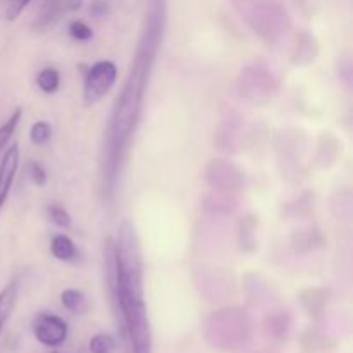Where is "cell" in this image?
<instances>
[{"mask_svg": "<svg viewBox=\"0 0 353 353\" xmlns=\"http://www.w3.org/2000/svg\"><path fill=\"white\" fill-rule=\"evenodd\" d=\"M205 179L207 185L214 192L233 193L238 192L243 185V172L231 162L216 159V161H210V164L207 165Z\"/></svg>", "mask_w": 353, "mask_h": 353, "instance_id": "cell-5", "label": "cell"}, {"mask_svg": "<svg viewBox=\"0 0 353 353\" xmlns=\"http://www.w3.org/2000/svg\"><path fill=\"white\" fill-rule=\"evenodd\" d=\"M50 252L57 261L64 262L72 261V259H76V255H78L74 241L69 236H65V234H55V236L52 238Z\"/></svg>", "mask_w": 353, "mask_h": 353, "instance_id": "cell-10", "label": "cell"}, {"mask_svg": "<svg viewBox=\"0 0 353 353\" xmlns=\"http://www.w3.org/2000/svg\"><path fill=\"white\" fill-rule=\"evenodd\" d=\"M65 10H78L81 7L83 0H62Z\"/></svg>", "mask_w": 353, "mask_h": 353, "instance_id": "cell-20", "label": "cell"}, {"mask_svg": "<svg viewBox=\"0 0 353 353\" xmlns=\"http://www.w3.org/2000/svg\"><path fill=\"white\" fill-rule=\"evenodd\" d=\"M17 168H19V147L14 143L7 148L2 161H0V209H2L7 196H9Z\"/></svg>", "mask_w": 353, "mask_h": 353, "instance_id": "cell-8", "label": "cell"}, {"mask_svg": "<svg viewBox=\"0 0 353 353\" xmlns=\"http://www.w3.org/2000/svg\"><path fill=\"white\" fill-rule=\"evenodd\" d=\"M37 83L43 93H54L57 92L59 85H61V76H59L57 69L47 65V68H43L38 72Z\"/></svg>", "mask_w": 353, "mask_h": 353, "instance_id": "cell-11", "label": "cell"}, {"mask_svg": "<svg viewBox=\"0 0 353 353\" xmlns=\"http://www.w3.org/2000/svg\"><path fill=\"white\" fill-rule=\"evenodd\" d=\"M30 171H31V179H33V183L37 186H43L45 183H47V172H45V169L41 168L40 164H37V162H33V164L30 165Z\"/></svg>", "mask_w": 353, "mask_h": 353, "instance_id": "cell-19", "label": "cell"}, {"mask_svg": "<svg viewBox=\"0 0 353 353\" xmlns=\"http://www.w3.org/2000/svg\"><path fill=\"white\" fill-rule=\"evenodd\" d=\"M21 117H23V110L16 109V110H14L12 116H10L9 119H7L6 123L0 126V154H2L3 148L7 147V143H9L10 138L14 137V131H16V128H17V124H19Z\"/></svg>", "mask_w": 353, "mask_h": 353, "instance_id": "cell-13", "label": "cell"}, {"mask_svg": "<svg viewBox=\"0 0 353 353\" xmlns=\"http://www.w3.org/2000/svg\"><path fill=\"white\" fill-rule=\"evenodd\" d=\"M50 134H52V128L47 121H37V123L31 126L30 131V140L33 145H45L48 140H50Z\"/></svg>", "mask_w": 353, "mask_h": 353, "instance_id": "cell-15", "label": "cell"}, {"mask_svg": "<svg viewBox=\"0 0 353 353\" xmlns=\"http://www.w3.org/2000/svg\"><path fill=\"white\" fill-rule=\"evenodd\" d=\"M117 79V68L112 61H99L88 69L83 83V102L86 107L102 100L112 90Z\"/></svg>", "mask_w": 353, "mask_h": 353, "instance_id": "cell-4", "label": "cell"}, {"mask_svg": "<svg viewBox=\"0 0 353 353\" xmlns=\"http://www.w3.org/2000/svg\"><path fill=\"white\" fill-rule=\"evenodd\" d=\"M47 212H48V216H50L52 223H54L55 226L62 228V230H68V228L71 226V216H69V212L62 205L52 203V205H48Z\"/></svg>", "mask_w": 353, "mask_h": 353, "instance_id": "cell-16", "label": "cell"}, {"mask_svg": "<svg viewBox=\"0 0 353 353\" xmlns=\"http://www.w3.org/2000/svg\"><path fill=\"white\" fill-rule=\"evenodd\" d=\"M90 352L92 353H114L116 352V340L110 334L100 333L90 340Z\"/></svg>", "mask_w": 353, "mask_h": 353, "instance_id": "cell-14", "label": "cell"}, {"mask_svg": "<svg viewBox=\"0 0 353 353\" xmlns=\"http://www.w3.org/2000/svg\"><path fill=\"white\" fill-rule=\"evenodd\" d=\"M162 28L164 24H162L161 17H148L134 61L131 62L126 85H124L121 95L117 97L112 116H110L107 143L103 147L102 159L103 192L109 196H112L114 188H116L117 172L124 161L131 134L134 133V128L140 119L145 90L148 86V78H150L152 68H154L162 41Z\"/></svg>", "mask_w": 353, "mask_h": 353, "instance_id": "cell-1", "label": "cell"}, {"mask_svg": "<svg viewBox=\"0 0 353 353\" xmlns=\"http://www.w3.org/2000/svg\"><path fill=\"white\" fill-rule=\"evenodd\" d=\"M257 71V79L255 81L254 74L250 72V69H245L241 72L240 78V88H241V95L247 97L250 102L254 103H262L265 100H269L272 97V93L276 92L278 88V81H276L274 74L262 68H255Z\"/></svg>", "mask_w": 353, "mask_h": 353, "instance_id": "cell-6", "label": "cell"}, {"mask_svg": "<svg viewBox=\"0 0 353 353\" xmlns=\"http://www.w3.org/2000/svg\"><path fill=\"white\" fill-rule=\"evenodd\" d=\"M107 259L112 271L114 295L133 353H154L152 327L145 305L143 255L138 234L130 221L121 224L116 241H107Z\"/></svg>", "mask_w": 353, "mask_h": 353, "instance_id": "cell-2", "label": "cell"}, {"mask_svg": "<svg viewBox=\"0 0 353 353\" xmlns=\"http://www.w3.org/2000/svg\"><path fill=\"white\" fill-rule=\"evenodd\" d=\"M69 327L64 319L55 314H40L33 321V334L41 345L48 348H57L68 340Z\"/></svg>", "mask_w": 353, "mask_h": 353, "instance_id": "cell-7", "label": "cell"}, {"mask_svg": "<svg viewBox=\"0 0 353 353\" xmlns=\"http://www.w3.org/2000/svg\"><path fill=\"white\" fill-rule=\"evenodd\" d=\"M61 302L72 314H83L86 310V296L78 290H64Z\"/></svg>", "mask_w": 353, "mask_h": 353, "instance_id": "cell-12", "label": "cell"}, {"mask_svg": "<svg viewBox=\"0 0 353 353\" xmlns=\"http://www.w3.org/2000/svg\"><path fill=\"white\" fill-rule=\"evenodd\" d=\"M17 302V283L12 281L0 292V333L9 321Z\"/></svg>", "mask_w": 353, "mask_h": 353, "instance_id": "cell-9", "label": "cell"}, {"mask_svg": "<svg viewBox=\"0 0 353 353\" xmlns=\"http://www.w3.org/2000/svg\"><path fill=\"white\" fill-rule=\"evenodd\" d=\"M30 2L31 0H10L9 7H7L6 10L7 21H16L17 17H19V14L26 9Z\"/></svg>", "mask_w": 353, "mask_h": 353, "instance_id": "cell-18", "label": "cell"}, {"mask_svg": "<svg viewBox=\"0 0 353 353\" xmlns=\"http://www.w3.org/2000/svg\"><path fill=\"white\" fill-rule=\"evenodd\" d=\"M69 34L78 41H88L93 37V31L85 21H72L71 26H69Z\"/></svg>", "mask_w": 353, "mask_h": 353, "instance_id": "cell-17", "label": "cell"}, {"mask_svg": "<svg viewBox=\"0 0 353 353\" xmlns=\"http://www.w3.org/2000/svg\"><path fill=\"white\" fill-rule=\"evenodd\" d=\"M250 317L241 309H226L214 312L207 323V338L214 347L236 350L250 338Z\"/></svg>", "mask_w": 353, "mask_h": 353, "instance_id": "cell-3", "label": "cell"}]
</instances>
